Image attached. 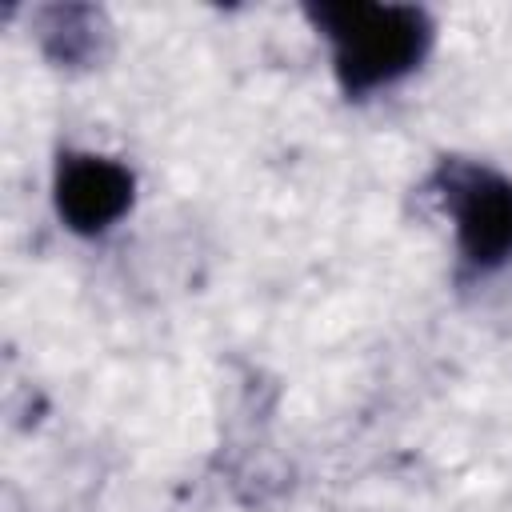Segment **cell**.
I'll return each mask as SVG.
<instances>
[{"instance_id": "6da1fadb", "label": "cell", "mask_w": 512, "mask_h": 512, "mask_svg": "<svg viewBox=\"0 0 512 512\" xmlns=\"http://www.w3.org/2000/svg\"><path fill=\"white\" fill-rule=\"evenodd\" d=\"M316 24L336 44V76L348 92H368L404 76L428 48V16L400 4H320Z\"/></svg>"}, {"instance_id": "7a4b0ae2", "label": "cell", "mask_w": 512, "mask_h": 512, "mask_svg": "<svg viewBox=\"0 0 512 512\" xmlns=\"http://www.w3.org/2000/svg\"><path fill=\"white\" fill-rule=\"evenodd\" d=\"M452 208L460 248L476 268L512 256V184L492 172H464L452 180Z\"/></svg>"}, {"instance_id": "3957f363", "label": "cell", "mask_w": 512, "mask_h": 512, "mask_svg": "<svg viewBox=\"0 0 512 512\" xmlns=\"http://www.w3.org/2000/svg\"><path fill=\"white\" fill-rule=\"evenodd\" d=\"M132 204V176L104 156H68L56 172V208L76 232H104Z\"/></svg>"}]
</instances>
